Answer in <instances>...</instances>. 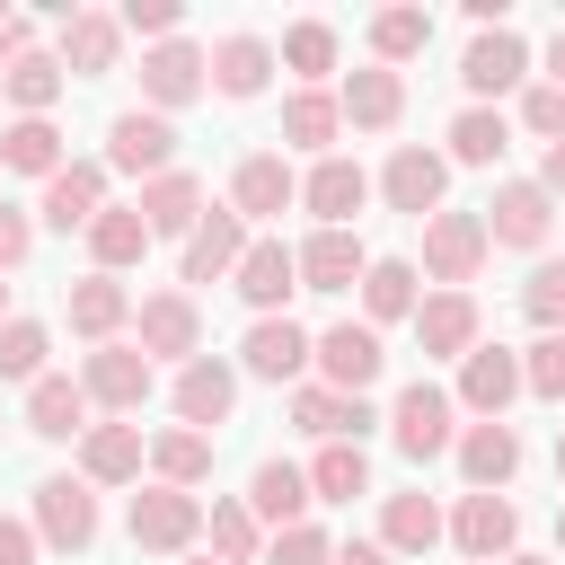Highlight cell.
Masks as SVG:
<instances>
[{"label":"cell","instance_id":"obj_18","mask_svg":"<svg viewBox=\"0 0 565 565\" xmlns=\"http://www.w3.org/2000/svg\"><path fill=\"white\" fill-rule=\"evenodd\" d=\"M415 344H424V362H468V353L486 344L477 291H424V300H415Z\"/></svg>","mask_w":565,"mask_h":565},{"label":"cell","instance_id":"obj_10","mask_svg":"<svg viewBox=\"0 0 565 565\" xmlns=\"http://www.w3.org/2000/svg\"><path fill=\"white\" fill-rule=\"evenodd\" d=\"M177 168V124L168 115H150V106H124L115 124H106V177H168Z\"/></svg>","mask_w":565,"mask_h":565},{"label":"cell","instance_id":"obj_2","mask_svg":"<svg viewBox=\"0 0 565 565\" xmlns=\"http://www.w3.org/2000/svg\"><path fill=\"white\" fill-rule=\"evenodd\" d=\"M309 371H318V388H335V397H371L380 371H388V344H380V327L335 318V327L309 335Z\"/></svg>","mask_w":565,"mask_h":565},{"label":"cell","instance_id":"obj_7","mask_svg":"<svg viewBox=\"0 0 565 565\" xmlns=\"http://www.w3.org/2000/svg\"><path fill=\"white\" fill-rule=\"evenodd\" d=\"M486 256H494V247H486V221L441 203V212L424 221V265H415V274H424V282H441V291H468V282L486 274Z\"/></svg>","mask_w":565,"mask_h":565},{"label":"cell","instance_id":"obj_53","mask_svg":"<svg viewBox=\"0 0 565 565\" xmlns=\"http://www.w3.org/2000/svg\"><path fill=\"white\" fill-rule=\"evenodd\" d=\"M44 547H35V530L18 521V512H0V565H35Z\"/></svg>","mask_w":565,"mask_h":565},{"label":"cell","instance_id":"obj_50","mask_svg":"<svg viewBox=\"0 0 565 565\" xmlns=\"http://www.w3.org/2000/svg\"><path fill=\"white\" fill-rule=\"evenodd\" d=\"M256 565H335V539L318 530V521H291V530H274L265 539V556Z\"/></svg>","mask_w":565,"mask_h":565},{"label":"cell","instance_id":"obj_5","mask_svg":"<svg viewBox=\"0 0 565 565\" xmlns=\"http://www.w3.org/2000/svg\"><path fill=\"white\" fill-rule=\"evenodd\" d=\"M132 344H141L150 371H159V362L185 371V362L203 353V309H194V291H177V282H168V291H141V300H132Z\"/></svg>","mask_w":565,"mask_h":565},{"label":"cell","instance_id":"obj_35","mask_svg":"<svg viewBox=\"0 0 565 565\" xmlns=\"http://www.w3.org/2000/svg\"><path fill=\"white\" fill-rule=\"evenodd\" d=\"M415 300H424L415 256H371V274H362V327H397V318H415Z\"/></svg>","mask_w":565,"mask_h":565},{"label":"cell","instance_id":"obj_30","mask_svg":"<svg viewBox=\"0 0 565 565\" xmlns=\"http://www.w3.org/2000/svg\"><path fill=\"white\" fill-rule=\"evenodd\" d=\"M62 318H71L79 344H115V335L132 327V291H124L115 274H79V282L62 291Z\"/></svg>","mask_w":565,"mask_h":565},{"label":"cell","instance_id":"obj_31","mask_svg":"<svg viewBox=\"0 0 565 565\" xmlns=\"http://www.w3.org/2000/svg\"><path fill=\"white\" fill-rule=\"evenodd\" d=\"M291 424H300L309 441H362V433H380V406H371V397H335V388L300 380V388H291Z\"/></svg>","mask_w":565,"mask_h":565},{"label":"cell","instance_id":"obj_57","mask_svg":"<svg viewBox=\"0 0 565 565\" xmlns=\"http://www.w3.org/2000/svg\"><path fill=\"white\" fill-rule=\"evenodd\" d=\"M503 565H556V556H530V547H512V556H503Z\"/></svg>","mask_w":565,"mask_h":565},{"label":"cell","instance_id":"obj_34","mask_svg":"<svg viewBox=\"0 0 565 565\" xmlns=\"http://www.w3.org/2000/svg\"><path fill=\"white\" fill-rule=\"evenodd\" d=\"M141 256H150V221L132 203H106L88 221V274H115L124 282V265H141Z\"/></svg>","mask_w":565,"mask_h":565},{"label":"cell","instance_id":"obj_17","mask_svg":"<svg viewBox=\"0 0 565 565\" xmlns=\"http://www.w3.org/2000/svg\"><path fill=\"white\" fill-rule=\"evenodd\" d=\"M362 203H371V177H362V159H344V150L309 159V177H300V212H309L318 230H353V221H362Z\"/></svg>","mask_w":565,"mask_h":565},{"label":"cell","instance_id":"obj_23","mask_svg":"<svg viewBox=\"0 0 565 565\" xmlns=\"http://www.w3.org/2000/svg\"><path fill=\"white\" fill-rule=\"evenodd\" d=\"M203 79L230 97V106H247V97H265V79H274V35H256V26H238V35H221L212 53H203Z\"/></svg>","mask_w":565,"mask_h":565},{"label":"cell","instance_id":"obj_6","mask_svg":"<svg viewBox=\"0 0 565 565\" xmlns=\"http://www.w3.org/2000/svg\"><path fill=\"white\" fill-rule=\"evenodd\" d=\"M124 530H132L141 556H194V547H203V494H185V486H141L132 512H124Z\"/></svg>","mask_w":565,"mask_h":565},{"label":"cell","instance_id":"obj_22","mask_svg":"<svg viewBox=\"0 0 565 565\" xmlns=\"http://www.w3.org/2000/svg\"><path fill=\"white\" fill-rule=\"evenodd\" d=\"M238 256H247V221H238L230 203H212V212L194 221L185 256H177V291H185V282H230V274H238Z\"/></svg>","mask_w":565,"mask_h":565},{"label":"cell","instance_id":"obj_29","mask_svg":"<svg viewBox=\"0 0 565 565\" xmlns=\"http://www.w3.org/2000/svg\"><path fill=\"white\" fill-rule=\"evenodd\" d=\"M230 291H238L256 318H282V300L300 291V265H291V247H282V238H247V256H238Z\"/></svg>","mask_w":565,"mask_h":565},{"label":"cell","instance_id":"obj_37","mask_svg":"<svg viewBox=\"0 0 565 565\" xmlns=\"http://www.w3.org/2000/svg\"><path fill=\"white\" fill-rule=\"evenodd\" d=\"M335 62H344V35H335L327 18H300V26H282V44H274V71H291L300 88H327Z\"/></svg>","mask_w":565,"mask_h":565},{"label":"cell","instance_id":"obj_47","mask_svg":"<svg viewBox=\"0 0 565 565\" xmlns=\"http://www.w3.org/2000/svg\"><path fill=\"white\" fill-rule=\"evenodd\" d=\"M521 309H530V327H539V335H565V256H539V265H530Z\"/></svg>","mask_w":565,"mask_h":565},{"label":"cell","instance_id":"obj_20","mask_svg":"<svg viewBox=\"0 0 565 565\" xmlns=\"http://www.w3.org/2000/svg\"><path fill=\"white\" fill-rule=\"evenodd\" d=\"M300 203V168L282 159V150H247L238 168H230V212L238 221H282Z\"/></svg>","mask_w":565,"mask_h":565},{"label":"cell","instance_id":"obj_60","mask_svg":"<svg viewBox=\"0 0 565 565\" xmlns=\"http://www.w3.org/2000/svg\"><path fill=\"white\" fill-rule=\"evenodd\" d=\"M0 318H9V282H0Z\"/></svg>","mask_w":565,"mask_h":565},{"label":"cell","instance_id":"obj_58","mask_svg":"<svg viewBox=\"0 0 565 565\" xmlns=\"http://www.w3.org/2000/svg\"><path fill=\"white\" fill-rule=\"evenodd\" d=\"M556 547H565V503H556Z\"/></svg>","mask_w":565,"mask_h":565},{"label":"cell","instance_id":"obj_8","mask_svg":"<svg viewBox=\"0 0 565 565\" xmlns=\"http://www.w3.org/2000/svg\"><path fill=\"white\" fill-rule=\"evenodd\" d=\"M459 88H468V106L521 97V88H530V44H521L512 26H477L468 53H459Z\"/></svg>","mask_w":565,"mask_h":565},{"label":"cell","instance_id":"obj_43","mask_svg":"<svg viewBox=\"0 0 565 565\" xmlns=\"http://www.w3.org/2000/svg\"><path fill=\"white\" fill-rule=\"evenodd\" d=\"M62 88H71V79H62L53 44H26V53L9 62V79H0V97H9L18 115H53V106H62Z\"/></svg>","mask_w":565,"mask_h":565},{"label":"cell","instance_id":"obj_45","mask_svg":"<svg viewBox=\"0 0 565 565\" xmlns=\"http://www.w3.org/2000/svg\"><path fill=\"white\" fill-rule=\"evenodd\" d=\"M353 494H371V450H362V441H318V459H309V503H353Z\"/></svg>","mask_w":565,"mask_h":565},{"label":"cell","instance_id":"obj_61","mask_svg":"<svg viewBox=\"0 0 565 565\" xmlns=\"http://www.w3.org/2000/svg\"><path fill=\"white\" fill-rule=\"evenodd\" d=\"M185 565H221V556H185Z\"/></svg>","mask_w":565,"mask_h":565},{"label":"cell","instance_id":"obj_4","mask_svg":"<svg viewBox=\"0 0 565 565\" xmlns=\"http://www.w3.org/2000/svg\"><path fill=\"white\" fill-rule=\"evenodd\" d=\"M380 424H388V441H397L415 468H424V459H450V441H459V406H450L441 380H406Z\"/></svg>","mask_w":565,"mask_h":565},{"label":"cell","instance_id":"obj_27","mask_svg":"<svg viewBox=\"0 0 565 565\" xmlns=\"http://www.w3.org/2000/svg\"><path fill=\"white\" fill-rule=\"evenodd\" d=\"M335 106H344V124H353V132H397V124H406V71L362 62V71H344Z\"/></svg>","mask_w":565,"mask_h":565},{"label":"cell","instance_id":"obj_26","mask_svg":"<svg viewBox=\"0 0 565 565\" xmlns=\"http://www.w3.org/2000/svg\"><path fill=\"white\" fill-rule=\"evenodd\" d=\"M450 459H459L468 494H503V486L521 477V433H512V424H459Z\"/></svg>","mask_w":565,"mask_h":565},{"label":"cell","instance_id":"obj_24","mask_svg":"<svg viewBox=\"0 0 565 565\" xmlns=\"http://www.w3.org/2000/svg\"><path fill=\"white\" fill-rule=\"evenodd\" d=\"M291 265H300V291H353L371 274V247H362V230H309L291 247Z\"/></svg>","mask_w":565,"mask_h":565},{"label":"cell","instance_id":"obj_12","mask_svg":"<svg viewBox=\"0 0 565 565\" xmlns=\"http://www.w3.org/2000/svg\"><path fill=\"white\" fill-rule=\"evenodd\" d=\"M441 539L459 547V565H503L521 547V503L512 494H459V512H450Z\"/></svg>","mask_w":565,"mask_h":565},{"label":"cell","instance_id":"obj_13","mask_svg":"<svg viewBox=\"0 0 565 565\" xmlns=\"http://www.w3.org/2000/svg\"><path fill=\"white\" fill-rule=\"evenodd\" d=\"M477 221H486V247H521V256H539V247L556 238V203H547L530 177H503Z\"/></svg>","mask_w":565,"mask_h":565},{"label":"cell","instance_id":"obj_42","mask_svg":"<svg viewBox=\"0 0 565 565\" xmlns=\"http://www.w3.org/2000/svg\"><path fill=\"white\" fill-rule=\"evenodd\" d=\"M362 35H371V62H380V71H406V62H415V53L433 44V9L397 0V9H380V18L362 26Z\"/></svg>","mask_w":565,"mask_h":565},{"label":"cell","instance_id":"obj_40","mask_svg":"<svg viewBox=\"0 0 565 565\" xmlns=\"http://www.w3.org/2000/svg\"><path fill=\"white\" fill-rule=\"evenodd\" d=\"M203 556H221V565H256L265 556V530H256V512L238 494H212L203 503Z\"/></svg>","mask_w":565,"mask_h":565},{"label":"cell","instance_id":"obj_56","mask_svg":"<svg viewBox=\"0 0 565 565\" xmlns=\"http://www.w3.org/2000/svg\"><path fill=\"white\" fill-rule=\"evenodd\" d=\"M547 79H556V88H565V26H556V35H547Z\"/></svg>","mask_w":565,"mask_h":565},{"label":"cell","instance_id":"obj_39","mask_svg":"<svg viewBox=\"0 0 565 565\" xmlns=\"http://www.w3.org/2000/svg\"><path fill=\"white\" fill-rule=\"evenodd\" d=\"M441 141H450V150H441L450 168H494V159L512 150V115H503V106H459Z\"/></svg>","mask_w":565,"mask_h":565},{"label":"cell","instance_id":"obj_11","mask_svg":"<svg viewBox=\"0 0 565 565\" xmlns=\"http://www.w3.org/2000/svg\"><path fill=\"white\" fill-rule=\"evenodd\" d=\"M238 380H265V388H300L309 380V327L282 309V318H256L238 335Z\"/></svg>","mask_w":565,"mask_h":565},{"label":"cell","instance_id":"obj_32","mask_svg":"<svg viewBox=\"0 0 565 565\" xmlns=\"http://www.w3.org/2000/svg\"><path fill=\"white\" fill-rule=\"evenodd\" d=\"M88 388H79V371H44L35 388H26V433L35 441H79L88 433Z\"/></svg>","mask_w":565,"mask_h":565},{"label":"cell","instance_id":"obj_44","mask_svg":"<svg viewBox=\"0 0 565 565\" xmlns=\"http://www.w3.org/2000/svg\"><path fill=\"white\" fill-rule=\"evenodd\" d=\"M212 477V433H185V424H168V433H150V486H203Z\"/></svg>","mask_w":565,"mask_h":565},{"label":"cell","instance_id":"obj_54","mask_svg":"<svg viewBox=\"0 0 565 565\" xmlns=\"http://www.w3.org/2000/svg\"><path fill=\"white\" fill-rule=\"evenodd\" d=\"M530 185H539L547 203H565V141H547V150H539V177H530Z\"/></svg>","mask_w":565,"mask_h":565},{"label":"cell","instance_id":"obj_16","mask_svg":"<svg viewBox=\"0 0 565 565\" xmlns=\"http://www.w3.org/2000/svg\"><path fill=\"white\" fill-rule=\"evenodd\" d=\"M53 62H62V79H106V71L124 62L115 9H71V18H53Z\"/></svg>","mask_w":565,"mask_h":565},{"label":"cell","instance_id":"obj_48","mask_svg":"<svg viewBox=\"0 0 565 565\" xmlns=\"http://www.w3.org/2000/svg\"><path fill=\"white\" fill-rule=\"evenodd\" d=\"M521 397H539V406H565V335H539V344H521Z\"/></svg>","mask_w":565,"mask_h":565},{"label":"cell","instance_id":"obj_62","mask_svg":"<svg viewBox=\"0 0 565 565\" xmlns=\"http://www.w3.org/2000/svg\"><path fill=\"white\" fill-rule=\"evenodd\" d=\"M9 18H18V9H0V26H9Z\"/></svg>","mask_w":565,"mask_h":565},{"label":"cell","instance_id":"obj_49","mask_svg":"<svg viewBox=\"0 0 565 565\" xmlns=\"http://www.w3.org/2000/svg\"><path fill=\"white\" fill-rule=\"evenodd\" d=\"M512 124H521V132H530L539 150H547V141H565V88H556V79H530V88H521V115H512Z\"/></svg>","mask_w":565,"mask_h":565},{"label":"cell","instance_id":"obj_14","mask_svg":"<svg viewBox=\"0 0 565 565\" xmlns=\"http://www.w3.org/2000/svg\"><path fill=\"white\" fill-rule=\"evenodd\" d=\"M512 397H521V353H512V344H477V353L459 362L450 406H459L468 424H503V415H512Z\"/></svg>","mask_w":565,"mask_h":565},{"label":"cell","instance_id":"obj_21","mask_svg":"<svg viewBox=\"0 0 565 565\" xmlns=\"http://www.w3.org/2000/svg\"><path fill=\"white\" fill-rule=\"evenodd\" d=\"M97 212H106V159H62V168L44 177L35 221H44V230H62V238H71V230L88 238V221H97Z\"/></svg>","mask_w":565,"mask_h":565},{"label":"cell","instance_id":"obj_28","mask_svg":"<svg viewBox=\"0 0 565 565\" xmlns=\"http://www.w3.org/2000/svg\"><path fill=\"white\" fill-rule=\"evenodd\" d=\"M132 212L150 221V238H194V221L212 212V194H203L194 168H168V177H150V185L132 194Z\"/></svg>","mask_w":565,"mask_h":565},{"label":"cell","instance_id":"obj_55","mask_svg":"<svg viewBox=\"0 0 565 565\" xmlns=\"http://www.w3.org/2000/svg\"><path fill=\"white\" fill-rule=\"evenodd\" d=\"M335 565H397V556H388L380 539H344V547H335Z\"/></svg>","mask_w":565,"mask_h":565},{"label":"cell","instance_id":"obj_41","mask_svg":"<svg viewBox=\"0 0 565 565\" xmlns=\"http://www.w3.org/2000/svg\"><path fill=\"white\" fill-rule=\"evenodd\" d=\"M71 150H62V124L53 115H9V132H0V168L9 177H53Z\"/></svg>","mask_w":565,"mask_h":565},{"label":"cell","instance_id":"obj_25","mask_svg":"<svg viewBox=\"0 0 565 565\" xmlns=\"http://www.w3.org/2000/svg\"><path fill=\"white\" fill-rule=\"evenodd\" d=\"M141 468H150V441H141V424H88L79 433V477L106 494V486H141Z\"/></svg>","mask_w":565,"mask_h":565},{"label":"cell","instance_id":"obj_33","mask_svg":"<svg viewBox=\"0 0 565 565\" xmlns=\"http://www.w3.org/2000/svg\"><path fill=\"white\" fill-rule=\"evenodd\" d=\"M247 512H256V530L274 539V530H291V521H309V468H291V459H256V477H247V494H238Z\"/></svg>","mask_w":565,"mask_h":565},{"label":"cell","instance_id":"obj_36","mask_svg":"<svg viewBox=\"0 0 565 565\" xmlns=\"http://www.w3.org/2000/svg\"><path fill=\"white\" fill-rule=\"evenodd\" d=\"M441 530H450V512H441L433 494H388V503H380V547H388V556H433Z\"/></svg>","mask_w":565,"mask_h":565},{"label":"cell","instance_id":"obj_9","mask_svg":"<svg viewBox=\"0 0 565 565\" xmlns=\"http://www.w3.org/2000/svg\"><path fill=\"white\" fill-rule=\"evenodd\" d=\"M371 194H380L388 212H406V221H433V212H441V194H450V159H441V150H424V141H397V150H388V168L371 177Z\"/></svg>","mask_w":565,"mask_h":565},{"label":"cell","instance_id":"obj_59","mask_svg":"<svg viewBox=\"0 0 565 565\" xmlns=\"http://www.w3.org/2000/svg\"><path fill=\"white\" fill-rule=\"evenodd\" d=\"M556 477H565V433H556Z\"/></svg>","mask_w":565,"mask_h":565},{"label":"cell","instance_id":"obj_46","mask_svg":"<svg viewBox=\"0 0 565 565\" xmlns=\"http://www.w3.org/2000/svg\"><path fill=\"white\" fill-rule=\"evenodd\" d=\"M44 353H53V327L44 318H0V380L35 388L44 380Z\"/></svg>","mask_w":565,"mask_h":565},{"label":"cell","instance_id":"obj_51","mask_svg":"<svg viewBox=\"0 0 565 565\" xmlns=\"http://www.w3.org/2000/svg\"><path fill=\"white\" fill-rule=\"evenodd\" d=\"M115 26H124V35H141V53H150V44H168V35L185 26V9H177V0H124V9H115Z\"/></svg>","mask_w":565,"mask_h":565},{"label":"cell","instance_id":"obj_3","mask_svg":"<svg viewBox=\"0 0 565 565\" xmlns=\"http://www.w3.org/2000/svg\"><path fill=\"white\" fill-rule=\"evenodd\" d=\"M79 388H88V406H97V415L132 424V415L150 406L159 371L141 362V344H132V335H115V344H88V353H79Z\"/></svg>","mask_w":565,"mask_h":565},{"label":"cell","instance_id":"obj_1","mask_svg":"<svg viewBox=\"0 0 565 565\" xmlns=\"http://www.w3.org/2000/svg\"><path fill=\"white\" fill-rule=\"evenodd\" d=\"M26 530H35V547H53V556H88V547H97V530H106L97 486H88L79 468H71V477H35Z\"/></svg>","mask_w":565,"mask_h":565},{"label":"cell","instance_id":"obj_19","mask_svg":"<svg viewBox=\"0 0 565 565\" xmlns=\"http://www.w3.org/2000/svg\"><path fill=\"white\" fill-rule=\"evenodd\" d=\"M212 79H203V44H185V35H168V44H150L141 53V106L150 115H168L177 124V106H194Z\"/></svg>","mask_w":565,"mask_h":565},{"label":"cell","instance_id":"obj_15","mask_svg":"<svg viewBox=\"0 0 565 565\" xmlns=\"http://www.w3.org/2000/svg\"><path fill=\"white\" fill-rule=\"evenodd\" d=\"M168 406H177V424H185V433H221V424L238 415V362H221V353H194V362L177 371Z\"/></svg>","mask_w":565,"mask_h":565},{"label":"cell","instance_id":"obj_52","mask_svg":"<svg viewBox=\"0 0 565 565\" xmlns=\"http://www.w3.org/2000/svg\"><path fill=\"white\" fill-rule=\"evenodd\" d=\"M26 256H35V212H26V203H9V194H0V274H18V265H26Z\"/></svg>","mask_w":565,"mask_h":565},{"label":"cell","instance_id":"obj_38","mask_svg":"<svg viewBox=\"0 0 565 565\" xmlns=\"http://www.w3.org/2000/svg\"><path fill=\"white\" fill-rule=\"evenodd\" d=\"M335 132H344V106H335V88H291V97H282V150H309V159H327V150H335Z\"/></svg>","mask_w":565,"mask_h":565}]
</instances>
